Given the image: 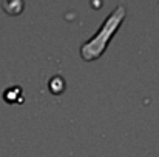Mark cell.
Segmentation results:
<instances>
[{"label": "cell", "mask_w": 159, "mask_h": 157, "mask_svg": "<svg viewBox=\"0 0 159 157\" xmlns=\"http://www.w3.org/2000/svg\"><path fill=\"white\" fill-rule=\"evenodd\" d=\"M127 17V8L124 3L116 5V8L105 17V20L102 22L101 28L80 46V57L85 62H93L98 60L104 55L107 51L110 42L113 40L114 34L119 31V28L122 26L124 20Z\"/></svg>", "instance_id": "6da1fadb"}]
</instances>
